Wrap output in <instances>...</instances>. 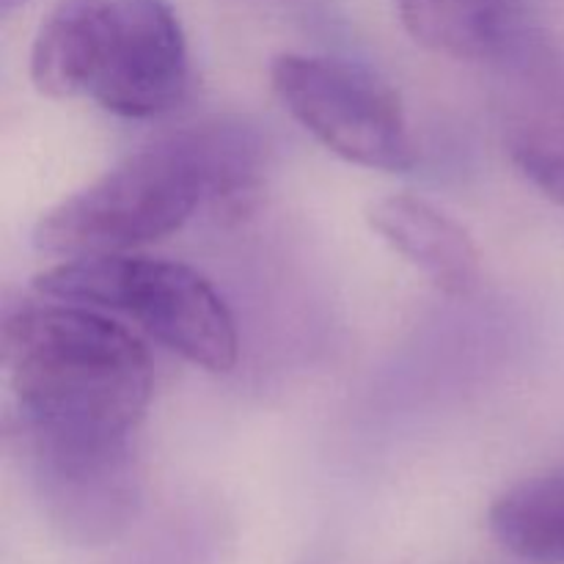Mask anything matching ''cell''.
<instances>
[{
  "label": "cell",
  "mask_w": 564,
  "mask_h": 564,
  "mask_svg": "<svg viewBox=\"0 0 564 564\" xmlns=\"http://www.w3.org/2000/svg\"><path fill=\"white\" fill-rule=\"evenodd\" d=\"M262 180L264 143L248 124L182 127L47 209L33 246L61 259L130 253L180 231L202 207L246 209Z\"/></svg>",
  "instance_id": "6da1fadb"
},
{
  "label": "cell",
  "mask_w": 564,
  "mask_h": 564,
  "mask_svg": "<svg viewBox=\"0 0 564 564\" xmlns=\"http://www.w3.org/2000/svg\"><path fill=\"white\" fill-rule=\"evenodd\" d=\"M3 367L20 427L55 438L130 441L154 391L147 345L108 312L80 303H36L9 314Z\"/></svg>",
  "instance_id": "7a4b0ae2"
},
{
  "label": "cell",
  "mask_w": 564,
  "mask_h": 564,
  "mask_svg": "<svg viewBox=\"0 0 564 564\" xmlns=\"http://www.w3.org/2000/svg\"><path fill=\"white\" fill-rule=\"evenodd\" d=\"M31 80L50 99L154 119L187 91L185 31L169 0H61L33 39Z\"/></svg>",
  "instance_id": "3957f363"
},
{
  "label": "cell",
  "mask_w": 564,
  "mask_h": 564,
  "mask_svg": "<svg viewBox=\"0 0 564 564\" xmlns=\"http://www.w3.org/2000/svg\"><path fill=\"white\" fill-rule=\"evenodd\" d=\"M33 286L50 301L121 314L207 372H229L240 356L229 303L191 264L132 253L75 257L39 273Z\"/></svg>",
  "instance_id": "277c9868"
},
{
  "label": "cell",
  "mask_w": 564,
  "mask_h": 564,
  "mask_svg": "<svg viewBox=\"0 0 564 564\" xmlns=\"http://www.w3.org/2000/svg\"><path fill=\"white\" fill-rule=\"evenodd\" d=\"M270 83L286 113L347 163L389 174L416 165L400 94L367 66L330 55L281 53L270 64Z\"/></svg>",
  "instance_id": "5b68a950"
},
{
  "label": "cell",
  "mask_w": 564,
  "mask_h": 564,
  "mask_svg": "<svg viewBox=\"0 0 564 564\" xmlns=\"http://www.w3.org/2000/svg\"><path fill=\"white\" fill-rule=\"evenodd\" d=\"M44 516L66 540L105 545L127 532L141 507V477L130 441L91 444L20 427Z\"/></svg>",
  "instance_id": "8992f818"
},
{
  "label": "cell",
  "mask_w": 564,
  "mask_h": 564,
  "mask_svg": "<svg viewBox=\"0 0 564 564\" xmlns=\"http://www.w3.org/2000/svg\"><path fill=\"white\" fill-rule=\"evenodd\" d=\"M496 66L507 152L534 187L564 207V50L532 28Z\"/></svg>",
  "instance_id": "52a82bcc"
},
{
  "label": "cell",
  "mask_w": 564,
  "mask_h": 564,
  "mask_svg": "<svg viewBox=\"0 0 564 564\" xmlns=\"http://www.w3.org/2000/svg\"><path fill=\"white\" fill-rule=\"evenodd\" d=\"M367 220L380 240L422 270L441 292L466 297L479 284V251L466 226L411 193H391L369 204Z\"/></svg>",
  "instance_id": "ba28073f"
},
{
  "label": "cell",
  "mask_w": 564,
  "mask_h": 564,
  "mask_svg": "<svg viewBox=\"0 0 564 564\" xmlns=\"http://www.w3.org/2000/svg\"><path fill=\"white\" fill-rule=\"evenodd\" d=\"M411 39L457 61L499 64L529 36L527 0H394Z\"/></svg>",
  "instance_id": "9c48e42d"
},
{
  "label": "cell",
  "mask_w": 564,
  "mask_h": 564,
  "mask_svg": "<svg viewBox=\"0 0 564 564\" xmlns=\"http://www.w3.org/2000/svg\"><path fill=\"white\" fill-rule=\"evenodd\" d=\"M488 527L518 560L564 564V466L505 490L490 507Z\"/></svg>",
  "instance_id": "30bf717a"
},
{
  "label": "cell",
  "mask_w": 564,
  "mask_h": 564,
  "mask_svg": "<svg viewBox=\"0 0 564 564\" xmlns=\"http://www.w3.org/2000/svg\"><path fill=\"white\" fill-rule=\"evenodd\" d=\"M132 564H187L185 560H174V554H163V556H154V554H147L143 560L132 562Z\"/></svg>",
  "instance_id": "8fae6325"
},
{
  "label": "cell",
  "mask_w": 564,
  "mask_h": 564,
  "mask_svg": "<svg viewBox=\"0 0 564 564\" xmlns=\"http://www.w3.org/2000/svg\"><path fill=\"white\" fill-rule=\"evenodd\" d=\"M28 0H0V14H11L14 9H20V6H25Z\"/></svg>",
  "instance_id": "7c38bea8"
}]
</instances>
